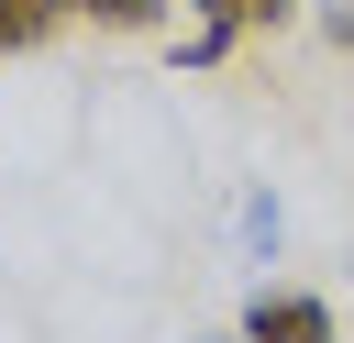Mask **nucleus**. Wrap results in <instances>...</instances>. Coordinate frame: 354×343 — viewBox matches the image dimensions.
Wrapping results in <instances>:
<instances>
[{
    "mask_svg": "<svg viewBox=\"0 0 354 343\" xmlns=\"http://www.w3.org/2000/svg\"><path fill=\"white\" fill-rule=\"evenodd\" d=\"M243 343H332V310H321V299H299V288H254Z\"/></svg>",
    "mask_w": 354,
    "mask_h": 343,
    "instance_id": "1",
    "label": "nucleus"
},
{
    "mask_svg": "<svg viewBox=\"0 0 354 343\" xmlns=\"http://www.w3.org/2000/svg\"><path fill=\"white\" fill-rule=\"evenodd\" d=\"M77 0H0V55H22V44H44L55 22H66Z\"/></svg>",
    "mask_w": 354,
    "mask_h": 343,
    "instance_id": "2",
    "label": "nucleus"
},
{
    "mask_svg": "<svg viewBox=\"0 0 354 343\" xmlns=\"http://www.w3.org/2000/svg\"><path fill=\"white\" fill-rule=\"evenodd\" d=\"M199 22L232 44V33H277V22H288V0H199Z\"/></svg>",
    "mask_w": 354,
    "mask_h": 343,
    "instance_id": "3",
    "label": "nucleus"
},
{
    "mask_svg": "<svg viewBox=\"0 0 354 343\" xmlns=\"http://www.w3.org/2000/svg\"><path fill=\"white\" fill-rule=\"evenodd\" d=\"M77 11H88V22H111V33H144L166 0H77Z\"/></svg>",
    "mask_w": 354,
    "mask_h": 343,
    "instance_id": "4",
    "label": "nucleus"
},
{
    "mask_svg": "<svg viewBox=\"0 0 354 343\" xmlns=\"http://www.w3.org/2000/svg\"><path fill=\"white\" fill-rule=\"evenodd\" d=\"M321 33H332V44H354V0H332V11H321Z\"/></svg>",
    "mask_w": 354,
    "mask_h": 343,
    "instance_id": "5",
    "label": "nucleus"
},
{
    "mask_svg": "<svg viewBox=\"0 0 354 343\" xmlns=\"http://www.w3.org/2000/svg\"><path fill=\"white\" fill-rule=\"evenodd\" d=\"M210 343H243V332H210Z\"/></svg>",
    "mask_w": 354,
    "mask_h": 343,
    "instance_id": "6",
    "label": "nucleus"
}]
</instances>
